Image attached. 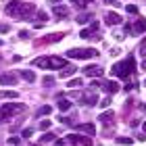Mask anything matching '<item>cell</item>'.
<instances>
[{
    "label": "cell",
    "mask_w": 146,
    "mask_h": 146,
    "mask_svg": "<svg viewBox=\"0 0 146 146\" xmlns=\"http://www.w3.org/2000/svg\"><path fill=\"white\" fill-rule=\"evenodd\" d=\"M21 9H23V2H21V0H11V2L4 6L6 15L15 17V19H19V17H21Z\"/></svg>",
    "instance_id": "4"
},
{
    "label": "cell",
    "mask_w": 146,
    "mask_h": 146,
    "mask_svg": "<svg viewBox=\"0 0 146 146\" xmlns=\"http://www.w3.org/2000/svg\"><path fill=\"white\" fill-rule=\"evenodd\" d=\"M79 38L90 40V38H94V36H92V31H90V29H82V31H79Z\"/></svg>",
    "instance_id": "30"
},
{
    "label": "cell",
    "mask_w": 146,
    "mask_h": 146,
    "mask_svg": "<svg viewBox=\"0 0 146 146\" xmlns=\"http://www.w3.org/2000/svg\"><path fill=\"white\" fill-rule=\"evenodd\" d=\"M142 131H144V134H146V121H144V125H142Z\"/></svg>",
    "instance_id": "43"
},
{
    "label": "cell",
    "mask_w": 146,
    "mask_h": 146,
    "mask_svg": "<svg viewBox=\"0 0 146 146\" xmlns=\"http://www.w3.org/2000/svg\"><path fill=\"white\" fill-rule=\"evenodd\" d=\"M67 67V61L61 56H50L48 58V69H65Z\"/></svg>",
    "instance_id": "7"
},
{
    "label": "cell",
    "mask_w": 146,
    "mask_h": 146,
    "mask_svg": "<svg viewBox=\"0 0 146 146\" xmlns=\"http://www.w3.org/2000/svg\"><path fill=\"white\" fill-rule=\"evenodd\" d=\"M131 29H134V34H144V31H146V21H144V19H138Z\"/></svg>",
    "instance_id": "15"
},
{
    "label": "cell",
    "mask_w": 146,
    "mask_h": 146,
    "mask_svg": "<svg viewBox=\"0 0 146 146\" xmlns=\"http://www.w3.org/2000/svg\"><path fill=\"white\" fill-rule=\"evenodd\" d=\"M98 119H100L102 123H107V125H109V123H113V119H115V113H113V111H104Z\"/></svg>",
    "instance_id": "18"
},
{
    "label": "cell",
    "mask_w": 146,
    "mask_h": 146,
    "mask_svg": "<svg viewBox=\"0 0 146 146\" xmlns=\"http://www.w3.org/2000/svg\"><path fill=\"white\" fill-rule=\"evenodd\" d=\"M34 67H42V69H48V58H44V56H40V58H34Z\"/></svg>",
    "instance_id": "20"
},
{
    "label": "cell",
    "mask_w": 146,
    "mask_h": 146,
    "mask_svg": "<svg viewBox=\"0 0 146 146\" xmlns=\"http://www.w3.org/2000/svg\"><path fill=\"white\" fill-rule=\"evenodd\" d=\"M56 107H58V111H69V109H71V102L67 100V98H58Z\"/></svg>",
    "instance_id": "22"
},
{
    "label": "cell",
    "mask_w": 146,
    "mask_h": 146,
    "mask_svg": "<svg viewBox=\"0 0 146 146\" xmlns=\"http://www.w3.org/2000/svg\"><path fill=\"white\" fill-rule=\"evenodd\" d=\"M96 29H98V23L94 21V23H92V25H90V31H96Z\"/></svg>",
    "instance_id": "40"
},
{
    "label": "cell",
    "mask_w": 146,
    "mask_h": 146,
    "mask_svg": "<svg viewBox=\"0 0 146 146\" xmlns=\"http://www.w3.org/2000/svg\"><path fill=\"white\" fill-rule=\"evenodd\" d=\"M117 144H125V146H131V144H134V140H131V138H117Z\"/></svg>",
    "instance_id": "29"
},
{
    "label": "cell",
    "mask_w": 146,
    "mask_h": 146,
    "mask_svg": "<svg viewBox=\"0 0 146 146\" xmlns=\"http://www.w3.org/2000/svg\"><path fill=\"white\" fill-rule=\"evenodd\" d=\"M144 86H146V79H144Z\"/></svg>",
    "instance_id": "44"
},
{
    "label": "cell",
    "mask_w": 146,
    "mask_h": 146,
    "mask_svg": "<svg viewBox=\"0 0 146 146\" xmlns=\"http://www.w3.org/2000/svg\"><path fill=\"white\" fill-rule=\"evenodd\" d=\"M19 96V92L17 90H0V100H2V98H17Z\"/></svg>",
    "instance_id": "19"
},
{
    "label": "cell",
    "mask_w": 146,
    "mask_h": 146,
    "mask_svg": "<svg viewBox=\"0 0 146 146\" xmlns=\"http://www.w3.org/2000/svg\"><path fill=\"white\" fill-rule=\"evenodd\" d=\"M127 13L129 15H138V6L136 4H127Z\"/></svg>",
    "instance_id": "33"
},
{
    "label": "cell",
    "mask_w": 146,
    "mask_h": 146,
    "mask_svg": "<svg viewBox=\"0 0 146 146\" xmlns=\"http://www.w3.org/2000/svg\"><path fill=\"white\" fill-rule=\"evenodd\" d=\"M75 127H77V131H84V134H90V136H94V134H96L94 123H77Z\"/></svg>",
    "instance_id": "12"
},
{
    "label": "cell",
    "mask_w": 146,
    "mask_h": 146,
    "mask_svg": "<svg viewBox=\"0 0 146 146\" xmlns=\"http://www.w3.org/2000/svg\"><path fill=\"white\" fill-rule=\"evenodd\" d=\"M98 104H100L102 109H109V107H111V98H109V96H107V98H102V100L98 102Z\"/></svg>",
    "instance_id": "31"
},
{
    "label": "cell",
    "mask_w": 146,
    "mask_h": 146,
    "mask_svg": "<svg viewBox=\"0 0 146 146\" xmlns=\"http://www.w3.org/2000/svg\"><path fill=\"white\" fill-rule=\"evenodd\" d=\"M102 90L107 92V94H115V92H119V84L115 82V79H109V82L102 84Z\"/></svg>",
    "instance_id": "11"
},
{
    "label": "cell",
    "mask_w": 146,
    "mask_h": 146,
    "mask_svg": "<svg viewBox=\"0 0 146 146\" xmlns=\"http://www.w3.org/2000/svg\"><path fill=\"white\" fill-rule=\"evenodd\" d=\"M88 19H90V15H77V19H75V21L84 25V23H88Z\"/></svg>",
    "instance_id": "32"
},
{
    "label": "cell",
    "mask_w": 146,
    "mask_h": 146,
    "mask_svg": "<svg viewBox=\"0 0 146 146\" xmlns=\"http://www.w3.org/2000/svg\"><path fill=\"white\" fill-rule=\"evenodd\" d=\"M48 127H50V121H48V119H44V121L40 123V129L44 131V129H48Z\"/></svg>",
    "instance_id": "34"
},
{
    "label": "cell",
    "mask_w": 146,
    "mask_h": 146,
    "mask_svg": "<svg viewBox=\"0 0 146 146\" xmlns=\"http://www.w3.org/2000/svg\"><path fill=\"white\" fill-rule=\"evenodd\" d=\"M104 4H111V6H119L121 2H117V0H104Z\"/></svg>",
    "instance_id": "37"
},
{
    "label": "cell",
    "mask_w": 146,
    "mask_h": 146,
    "mask_svg": "<svg viewBox=\"0 0 146 146\" xmlns=\"http://www.w3.org/2000/svg\"><path fill=\"white\" fill-rule=\"evenodd\" d=\"M73 4H75V9H84V6H88L90 2H94V0H71Z\"/></svg>",
    "instance_id": "25"
},
{
    "label": "cell",
    "mask_w": 146,
    "mask_h": 146,
    "mask_svg": "<svg viewBox=\"0 0 146 146\" xmlns=\"http://www.w3.org/2000/svg\"><path fill=\"white\" fill-rule=\"evenodd\" d=\"M36 17H38V25H42V23L48 21V13H46V11H38Z\"/></svg>",
    "instance_id": "23"
},
{
    "label": "cell",
    "mask_w": 146,
    "mask_h": 146,
    "mask_svg": "<svg viewBox=\"0 0 146 146\" xmlns=\"http://www.w3.org/2000/svg\"><path fill=\"white\" fill-rule=\"evenodd\" d=\"M50 113H52V107L44 104V107H40V109H38V117H42V115H50Z\"/></svg>",
    "instance_id": "26"
},
{
    "label": "cell",
    "mask_w": 146,
    "mask_h": 146,
    "mask_svg": "<svg viewBox=\"0 0 146 146\" xmlns=\"http://www.w3.org/2000/svg\"><path fill=\"white\" fill-rule=\"evenodd\" d=\"M67 142L69 144H82V146H90L92 144V140L88 136H77V134H69L67 136Z\"/></svg>",
    "instance_id": "5"
},
{
    "label": "cell",
    "mask_w": 146,
    "mask_h": 146,
    "mask_svg": "<svg viewBox=\"0 0 146 146\" xmlns=\"http://www.w3.org/2000/svg\"><path fill=\"white\" fill-rule=\"evenodd\" d=\"M75 71H77V69L73 67V65H67V67H65V69L61 71V77H63V79H67V77H71V75H73Z\"/></svg>",
    "instance_id": "21"
},
{
    "label": "cell",
    "mask_w": 146,
    "mask_h": 146,
    "mask_svg": "<svg viewBox=\"0 0 146 146\" xmlns=\"http://www.w3.org/2000/svg\"><path fill=\"white\" fill-rule=\"evenodd\" d=\"M131 73H134V56H129L127 61H121V63H117L115 67H113V75H117V77L127 79Z\"/></svg>",
    "instance_id": "1"
},
{
    "label": "cell",
    "mask_w": 146,
    "mask_h": 146,
    "mask_svg": "<svg viewBox=\"0 0 146 146\" xmlns=\"http://www.w3.org/2000/svg\"><path fill=\"white\" fill-rule=\"evenodd\" d=\"M31 134H34V129H29V127H27V129H23V134H21V136H23V138H29Z\"/></svg>",
    "instance_id": "36"
},
{
    "label": "cell",
    "mask_w": 146,
    "mask_h": 146,
    "mask_svg": "<svg viewBox=\"0 0 146 146\" xmlns=\"http://www.w3.org/2000/svg\"><path fill=\"white\" fill-rule=\"evenodd\" d=\"M96 54H98L96 48H71V50H67L69 58H94Z\"/></svg>",
    "instance_id": "3"
},
{
    "label": "cell",
    "mask_w": 146,
    "mask_h": 146,
    "mask_svg": "<svg viewBox=\"0 0 146 146\" xmlns=\"http://www.w3.org/2000/svg\"><path fill=\"white\" fill-rule=\"evenodd\" d=\"M36 13V4L34 2H23V9H21V17L19 19H31Z\"/></svg>",
    "instance_id": "6"
},
{
    "label": "cell",
    "mask_w": 146,
    "mask_h": 146,
    "mask_svg": "<svg viewBox=\"0 0 146 146\" xmlns=\"http://www.w3.org/2000/svg\"><path fill=\"white\" fill-rule=\"evenodd\" d=\"M54 140H56V138H54L52 131H46L44 136H40V142H42V144H44V142H54Z\"/></svg>",
    "instance_id": "24"
},
{
    "label": "cell",
    "mask_w": 146,
    "mask_h": 146,
    "mask_svg": "<svg viewBox=\"0 0 146 146\" xmlns=\"http://www.w3.org/2000/svg\"><path fill=\"white\" fill-rule=\"evenodd\" d=\"M0 84H2V86H15L17 84V75H15V73L2 71V73H0Z\"/></svg>",
    "instance_id": "9"
},
{
    "label": "cell",
    "mask_w": 146,
    "mask_h": 146,
    "mask_svg": "<svg viewBox=\"0 0 146 146\" xmlns=\"http://www.w3.org/2000/svg\"><path fill=\"white\" fill-rule=\"evenodd\" d=\"M65 38V34H50V36H46L42 40V44H52V42H61V40Z\"/></svg>",
    "instance_id": "14"
},
{
    "label": "cell",
    "mask_w": 146,
    "mask_h": 146,
    "mask_svg": "<svg viewBox=\"0 0 146 146\" xmlns=\"http://www.w3.org/2000/svg\"><path fill=\"white\" fill-rule=\"evenodd\" d=\"M50 2H52V4H54V6H56L58 2H63V0H50Z\"/></svg>",
    "instance_id": "42"
},
{
    "label": "cell",
    "mask_w": 146,
    "mask_h": 146,
    "mask_svg": "<svg viewBox=\"0 0 146 146\" xmlns=\"http://www.w3.org/2000/svg\"><path fill=\"white\" fill-rule=\"evenodd\" d=\"M104 21H107V25H119L121 23V17H119L117 13H107V15H104Z\"/></svg>",
    "instance_id": "13"
},
{
    "label": "cell",
    "mask_w": 146,
    "mask_h": 146,
    "mask_svg": "<svg viewBox=\"0 0 146 146\" xmlns=\"http://www.w3.org/2000/svg\"><path fill=\"white\" fill-rule=\"evenodd\" d=\"M140 67H142V69L146 71V58H144V61H142V65H140Z\"/></svg>",
    "instance_id": "41"
},
{
    "label": "cell",
    "mask_w": 146,
    "mask_h": 146,
    "mask_svg": "<svg viewBox=\"0 0 146 146\" xmlns=\"http://www.w3.org/2000/svg\"><path fill=\"white\" fill-rule=\"evenodd\" d=\"M111 54H113V56H119V54H121V50H119V48H113Z\"/></svg>",
    "instance_id": "39"
},
{
    "label": "cell",
    "mask_w": 146,
    "mask_h": 146,
    "mask_svg": "<svg viewBox=\"0 0 146 146\" xmlns=\"http://www.w3.org/2000/svg\"><path fill=\"white\" fill-rule=\"evenodd\" d=\"M21 77L25 79V82H36V73L34 71H31V69H21Z\"/></svg>",
    "instance_id": "17"
},
{
    "label": "cell",
    "mask_w": 146,
    "mask_h": 146,
    "mask_svg": "<svg viewBox=\"0 0 146 146\" xmlns=\"http://www.w3.org/2000/svg\"><path fill=\"white\" fill-rule=\"evenodd\" d=\"M82 102L84 104H98V96H96V92H92V90H88V92H84L82 94Z\"/></svg>",
    "instance_id": "10"
},
{
    "label": "cell",
    "mask_w": 146,
    "mask_h": 146,
    "mask_svg": "<svg viewBox=\"0 0 146 146\" xmlns=\"http://www.w3.org/2000/svg\"><path fill=\"white\" fill-rule=\"evenodd\" d=\"M84 73L88 77H100L102 73H104V69L98 67V65H88V67H84Z\"/></svg>",
    "instance_id": "8"
},
{
    "label": "cell",
    "mask_w": 146,
    "mask_h": 146,
    "mask_svg": "<svg viewBox=\"0 0 146 146\" xmlns=\"http://www.w3.org/2000/svg\"><path fill=\"white\" fill-rule=\"evenodd\" d=\"M69 88H79V86H82V79H79V77H75V79H69Z\"/></svg>",
    "instance_id": "27"
},
{
    "label": "cell",
    "mask_w": 146,
    "mask_h": 146,
    "mask_svg": "<svg viewBox=\"0 0 146 146\" xmlns=\"http://www.w3.org/2000/svg\"><path fill=\"white\" fill-rule=\"evenodd\" d=\"M42 84L46 86V88H48V86H52V84H54V77H52V75H44V79H42Z\"/></svg>",
    "instance_id": "28"
},
{
    "label": "cell",
    "mask_w": 146,
    "mask_h": 146,
    "mask_svg": "<svg viewBox=\"0 0 146 146\" xmlns=\"http://www.w3.org/2000/svg\"><path fill=\"white\" fill-rule=\"evenodd\" d=\"M19 38H21V40H29V31H19Z\"/></svg>",
    "instance_id": "35"
},
{
    "label": "cell",
    "mask_w": 146,
    "mask_h": 146,
    "mask_svg": "<svg viewBox=\"0 0 146 146\" xmlns=\"http://www.w3.org/2000/svg\"><path fill=\"white\" fill-rule=\"evenodd\" d=\"M6 31H9V25L2 23V25H0V34H6Z\"/></svg>",
    "instance_id": "38"
},
{
    "label": "cell",
    "mask_w": 146,
    "mask_h": 146,
    "mask_svg": "<svg viewBox=\"0 0 146 146\" xmlns=\"http://www.w3.org/2000/svg\"><path fill=\"white\" fill-rule=\"evenodd\" d=\"M25 111V104L23 102H6L0 107V119H9L13 115H19V113Z\"/></svg>",
    "instance_id": "2"
},
{
    "label": "cell",
    "mask_w": 146,
    "mask_h": 146,
    "mask_svg": "<svg viewBox=\"0 0 146 146\" xmlns=\"http://www.w3.org/2000/svg\"><path fill=\"white\" fill-rule=\"evenodd\" d=\"M52 13H54L56 17H67L69 15V9H67V6H63V4H56L54 9H52Z\"/></svg>",
    "instance_id": "16"
}]
</instances>
